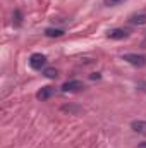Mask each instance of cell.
<instances>
[{
    "mask_svg": "<svg viewBox=\"0 0 146 148\" xmlns=\"http://www.w3.org/2000/svg\"><path fill=\"white\" fill-rule=\"evenodd\" d=\"M122 60L129 62L134 67H145L146 66V57L141 55V53H124L122 55Z\"/></svg>",
    "mask_w": 146,
    "mask_h": 148,
    "instance_id": "cell-1",
    "label": "cell"
},
{
    "mask_svg": "<svg viewBox=\"0 0 146 148\" xmlns=\"http://www.w3.org/2000/svg\"><path fill=\"white\" fill-rule=\"evenodd\" d=\"M43 76L48 77V79H57V77H59V71L53 69V67H45V69H43Z\"/></svg>",
    "mask_w": 146,
    "mask_h": 148,
    "instance_id": "cell-10",
    "label": "cell"
},
{
    "mask_svg": "<svg viewBox=\"0 0 146 148\" xmlns=\"http://www.w3.org/2000/svg\"><path fill=\"white\" fill-rule=\"evenodd\" d=\"M29 67L35 71H43L46 67V57L43 53H33L29 57Z\"/></svg>",
    "mask_w": 146,
    "mask_h": 148,
    "instance_id": "cell-2",
    "label": "cell"
},
{
    "mask_svg": "<svg viewBox=\"0 0 146 148\" xmlns=\"http://www.w3.org/2000/svg\"><path fill=\"white\" fill-rule=\"evenodd\" d=\"M131 127H132V131H136L139 134H146V121H132Z\"/></svg>",
    "mask_w": 146,
    "mask_h": 148,
    "instance_id": "cell-7",
    "label": "cell"
},
{
    "mask_svg": "<svg viewBox=\"0 0 146 148\" xmlns=\"http://www.w3.org/2000/svg\"><path fill=\"white\" fill-rule=\"evenodd\" d=\"M138 148H146V141H143V143H139V145H138Z\"/></svg>",
    "mask_w": 146,
    "mask_h": 148,
    "instance_id": "cell-15",
    "label": "cell"
},
{
    "mask_svg": "<svg viewBox=\"0 0 146 148\" xmlns=\"http://www.w3.org/2000/svg\"><path fill=\"white\" fill-rule=\"evenodd\" d=\"M83 88H84V84H83V81H79V79L65 81V83L60 86V90H62L64 93H76V91H81Z\"/></svg>",
    "mask_w": 146,
    "mask_h": 148,
    "instance_id": "cell-3",
    "label": "cell"
},
{
    "mask_svg": "<svg viewBox=\"0 0 146 148\" xmlns=\"http://www.w3.org/2000/svg\"><path fill=\"white\" fill-rule=\"evenodd\" d=\"M107 36L110 40H124V38L129 36V31L124 29V28H113V29H108L107 31Z\"/></svg>",
    "mask_w": 146,
    "mask_h": 148,
    "instance_id": "cell-5",
    "label": "cell"
},
{
    "mask_svg": "<svg viewBox=\"0 0 146 148\" xmlns=\"http://www.w3.org/2000/svg\"><path fill=\"white\" fill-rule=\"evenodd\" d=\"M23 19H24L23 12H21L19 9H16L14 14H12V24H14L16 28H21V26H23Z\"/></svg>",
    "mask_w": 146,
    "mask_h": 148,
    "instance_id": "cell-8",
    "label": "cell"
},
{
    "mask_svg": "<svg viewBox=\"0 0 146 148\" xmlns=\"http://www.w3.org/2000/svg\"><path fill=\"white\" fill-rule=\"evenodd\" d=\"M124 0H105V5L107 7H115V5H120Z\"/></svg>",
    "mask_w": 146,
    "mask_h": 148,
    "instance_id": "cell-12",
    "label": "cell"
},
{
    "mask_svg": "<svg viewBox=\"0 0 146 148\" xmlns=\"http://www.w3.org/2000/svg\"><path fill=\"white\" fill-rule=\"evenodd\" d=\"M91 79H100V74L96 73V74H91Z\"/></svg>",
    "mask_w": 146,
    "mask_h": 148,
    "instance_id": "cell-14",
    "label": "cell"
},
{
    "mask_svg": "<svg viewBox=\"0 0 146 148\" xmlns=\"http://www.w3.org/2000/svg\"><path fill=\"white\" fill-rule=\"evenodd\" d=\"M62 110L69 112V114H76V115H77V114H81V112H83V109H81V107H74V105H64V107H62Z\"/></svg>",
    "mask_w": 146,
    "mask_h": 148,
    "instance_id": "cell-11",
    "label": "cell"
},
{
    "mask_svg": "<svg viewBox=\"0 0 146 148\" xmlns=\"http://www.w3.org/2000/svg\"><path fill=\"white\" fill-rule=\"evenodd\" d=\"M55 93H57V90H55L53 86H43V88H40V90L36 91V98L41 100V102H45V100L52 98Z\"/></svg>",
    "mask_w": 146,
    "mask_h": 148,
    "instance_id": "cell-4",
    "label": "cell"
},
{
    "mask_svg": "<svg viewBox=\"0 0 146 148\" xmlns=\"http://www.w3.org/2000/svg\"><path fill=\"white\" fill-rule=\"evenodd\" d=\"M129 23L134 26H145L146 24V12H138L129 17Z\"/></svg>",
    "mask_w": 146,
    "mask_h": 148,
    "instance_id": "cell-6",
    "label": "cell"
},
{
    "mask_svg": "<svg viewBox=\"0 0 146 148\" xmlns=\"http://www.w3.org/2000/svg\"><path fill=\"white\" fill-rule=\"evenodd\" d=\"M64 35V29H59V28H46L45 29V36L48 38H59Z\"/></svg>",
    "mask_w": 146,
    "mask_h": 148,
    "instance_id": "cell-9",
    "label": "cell"
},
{
    "mask_svg": "<svg viewBox=\"0 0 146 148\" xmlns=\"http://www.w3.org/2000/svg\"><path fill=\"white\" fill-rule=\"evenodd\" d=\"M138 90L139 91H143V93H146V79H141V81H138Z\"/></svg>",
    "mask_w": 146,
    "mask_h": 148,
    "instance_id": "cell-13",
    "label": "cell"
}]
</instances>
